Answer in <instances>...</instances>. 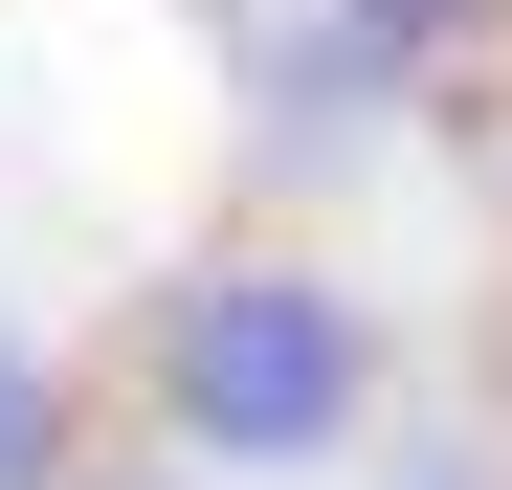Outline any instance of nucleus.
Returning a JSON list of instances; mask_svg holds the SVG:
<instances>
[{
	"instance_id": "nucleus-2",
	"label": "nucleus",
	"mask_w": 512,
	"mask_h": 490,
	"mask_svg": "<svg viewBox=\"0 0 512 490\" xmlns=\"http://www.w3.org/2000/svg\"><path fill=\"white\" fill-rule=\"evenodd\" d=\"M0 490H90V401L45 335H0Z\"/></svg>"
},
{
	"instance_id": "nucleus-1",
	"label": "nucleus",
	"mask_w": 512,
	"mask_h": 490,
	"mask_svg": "<svg viewBox=\"0 0 512 490\" xmlns=\"http://www.w3.org/2000/svg\"><path fill=\"white\" fill-rule=\"evenodd\" d=\"M134 424L179 446V490L334 468L379 424V290L312 268V245H201V268L134 312Z\"/></svg>"
}]
</instances>
